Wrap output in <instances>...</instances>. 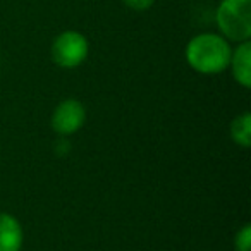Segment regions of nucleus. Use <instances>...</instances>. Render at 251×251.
Returning a JSON list of instances; mask_svg holds the SVG:
<instances>
[{"label": "nucleus", "mask_w": 251, "mask_h": 251, "mask_svg": "<svg viewBox=\"0 0 251 251\" xmlns=\"http://www.w3.org/2000/svg\"><path fill=\"white\" fill-rule=\"evenodd\" d=\"M230 69H232V76L237 83L243 88L251 86V43L241 42L237 43L236 50L230 53Z\"/></svg>", "instance_id": "obj_6"}, {"label": "nucleus", "mask_w": 251, "mask_h": 251, "mask_svg": "<svg viewBox=\"0 0 251 251\" xmlns=\"http://www.w3.org/2000/svg\"><path fill=\"white\" fill-rule=\"evenodd\" d=\"M25 232L19 220L11 213H0V251H21Z\"/></svg>", "instance_id": "obj_5"}, {"label": "nucleus", "mask_w": 251, "mask_h": 251, "mask_svg": "<svg viewBox=\"0 0 251 251\" xmlns=\"http://www.w3.org/2000/svg\"><path fill=\"white\" fill-rule=\"evenodd\" d=\"M122 2H124V5L133 9V11L143 12V11H148V9L153 5L155 0H122Z\"/></svg>", "instance_id": "obj_9"}, {"label": "nucleus", "mask_w": 251, "mask_h": 251, "mask_svg": "<svg viewBox=\"0 0 251 251\" xmlns=\"http://www.w3.org/2000/svg\"><path fill=\"white\" fill-rule=\"evenodd\" d=\"M234 248L236 251H251V226L244 224L236 234L234 239Z\"/></svg>", "instance_id": "obj_8"}, {"label": "nucleus", "mask_w": 251, "mask_h": 251, "mask_svg": "<svg viewBox=\"0 0 251 251\" xmlns=\"http://www.w3.org/2000/svg\"><path fill=\"white\" fill-rule=\"evenodd\" d=\"M230 138L236 145L248 148L251 145V114L243 112L230 124Z\"/></svg>", "instance_id": "obj_7"}, {"label": "nucleus", "mask_w": 251, "mask_h": 251, "mask_svg": "<svg viewBox=\"0 0 251 251\" xmlns=\"http://www.w3.org/2000/svg\"><path fill=\"white\" fill-rule=\"evenodd\" d=\"M50 52H52L53 62L59 67L74 69L86 60L88 52H90V43L83 33L67 29L53 38Z\"/></svg>", "instance_id": "obj_3"}, {"label": "nucleus", "mask_w": 251, "mask_h": 251, "mask_svg": "<svg viewBox=\"0 0 251 251\" xmlns=\"http://www.w3.org/2000/svg\"><path fill=\"white\" fill-rule=\"evenodd\" d=\"M86 121V110L83 103L76 98H67L60 101L52 114V129L57 134L69 136L83 127Z\"/></svg>", "instance_id": "obj_4"}, {"label": "nucleus", "mask_w": 251, "mask_h": 251, "mask_svg": "<svg viewBox=\"0 0 251 251\" xmlns=\"http://www.w3.org/2000/svg\"><path fill=\"white\" fill-rule=\"evenodd\" d=\"M229 42L217 33H200L186 45V60L189 67L200 74H219L229 67Z\"/></svg>", "instance_id": "obj_1"}, {"label": "nucleus", "mask_w": 251, "mask_h": 251, "mask_svg": "<svg viewBox=\"0 0 251 251\" xmlns=\"http://www.w3.org/2000/svg\"><path fill=\"white\" fill-rule=\"evenodd\" d=\"M215 21L227 42H248L251 36V0H220Z\"/></svg>", "instance_id": "obj_2"}]
</instances>
